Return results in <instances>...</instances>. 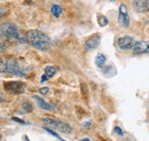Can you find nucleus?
<instances>
[{
    "mask_svg": "<svg viewBox=\"0 0 149 141\" xmlns=\"http://www.w3.org/2000/svg\"><path fill=\"white\" fill-rule=\"evenodd\" d=\"M1 101H3V95L0 94V102H1Z\"/></svg>",
    "mask_w": 149,
    "mask_h": 141,
    "instance_id": "25",
    "label": "nucleus"
},
{
    "mask_svg": "<svg viewBox=\"0 0 149 141\" xmlns=\"http://www.w3.org/2000/svg\"><path fill=\"white\" fill-rule=\"evenodd\" d=\"M26 41L40 51H48L51 47V39L47 35L38 30H30L26 32Z\"/></svg>",
    "mask_w": 149,
    "mask_h": 141,
    "instance_id": "1",
    "label": "nucleus"
},
{
    "mask_svg": "<svg viewBox=\"0 0 149 141\" xmlns=\"http://www.w3.org/2000/svg\"><path fill=\"white\" fill-rule=\"evenodd\" d=\"M80 141H90V139H86V138H85V139H81Z\"/></svg>",
    "mask_w": 149,
    "mask_h": 141,
    "instance_id": "26",
    "label": "nucleus"
},
{
    "mask_svg": "<svg viewBox=\"0 0 149 141\" xmlns=\"http://www.w3.org/2000/svg\"><path fill=\"white\" fill-rule=\"evenodd\" d=\"M92 124H91V122H85V124H84V127H86V128H88L90 126H91Z\"/></svg>",
    "mask_w": 149,
    "mask_h": 141,
    "instance_id": "23",
    "label": "nucleus"
},
{
    "mask_svg": "<svg viewBox=\"0 0 149 141\" xmlns=\"http://www.w3.org/2000/svg\"><path fill=\"white\" fill-rule=\"evenodd\" d=\"M6 89H8L10 93L19 94L24 91V84H22L19 82H9L6 84Z\"/></svg>",
    "mask_w": 149,
    "mask_h": 141,
    "instance_id": "10",
    "label": "nucleus"
},
{
    "mask_svg": "<svg viewBox=\"0 0 149 141\" xmlns=\"http://www.w3.org/2000/svg\"><path fill=\"white\" fill-rule=\"evenodd\" d=\"M44 130H45V131H47V132H48L49 134H52V135H54V137H55V138H57L58 140L64 141V140H63V139H62V138H61V137H60V135H58V134H57V133H56V132H54L53 130H51V128H48V127H44Z\"/></svg>",
    "mask_w": 149,
    "mask_h": 141,
    "instance_id": "16",
    "label": "nucleus"
},
{
    "mask_svg": "<svg viewBox=\"0 0 149 141\" xmlns=\"http://www.w3.org/2000/svg\"><path fill=\"white\" fill-rule=\"evenodd\" d=\"M47 79H48V77H47L46 75H42V76H41V82H42V83H44V82H46Z\"/></svg>",
    "mask_w": 149,
    "mask_h": 141,
    "instance_id": "22",
    "label": "nucleus"
},
{
    "mask_svg": "<svg viewBox=\"0 0 149 141\" xmlns=\"http://www.w3.org/2000/svg\"><path fill=\"white\" fill-rule=\"evenodd\" d=\"M33 100L36 101L37 106L39 107V108H41V109H44V110H53V109H54L53 105L48 103L47 101H45V100H44V99H41L40 96L35 95V96H33Z\"/></svg>",
    "mask_w": 149,
    "mask_h": 141,
    "instance_id": "11",
    "label": "nucleus"
},
{
    "mask_svg": "<svg viewBox=\"0 0 149 141\" xmlns=\"http://www.w3.org/2000/svg\"><path fill=\"white\" fill-rule=\"evenodd\" d=\"M56 71H57V69H56L55 67L48 66V67H46V68H45V75H46L48 78H51V77H53V76L55 75Z\"/></svg>",
    "mask_w": 149,
    "mask_h": 141,
    "instance_id": "13",
    "label": "nucleus"
},
{
    "mask_svg": "<svg viewBox=\"0 0 149 141\" xmlns=\"http://www.w3.org/2000/svg\"><path fill=\"white\" fill-rule=\"evenodd\" d=\"M118 23L122 28H129L130 27V16L127 13V7L122 3L119 6V13H118Z\"/></svg>",
    "mask_w": 149,
    "mask_h": 141,
    "instance_id": "5",
    "label": "nucleus"
},
{
    "mask_svg": "<svg viewBox=\"0 0 149 141\" xmlns=\"http://www.w3.org/2000/svg\"><path fill=\"white\" fill-rule=\"evenodd\" d=\"M132 52L135 55L140 54H147L149 53V40H141L136 41L132 48Z\"/></svg>",
    "mask_w": 149,
    "mask_h": 141,
    "instance_id": "7",
    "label": "nucleus"
},
{
    "mask_svg": "<svg viewBox=\"0 0 149 141\" xmlns=\"http://www.w3.org/2000/svg\"><path fill=\"white\" fill-rule=\"evenodd\" d=\"M0 72L15 76H25L23 68L15 57H0Z\"/></svg>",
    "mask_w": 149,
    "mask_h": 141,
    "instance_id": "3",
    "label": "nucleus"
},
{
    "mask_svg": "<svg viewBox=\"0 0 149 141\" xmlns=\"http://www.w3.org/2000/svg\"><path fill=\"white\" fill-rule=\"evenodd\" d=\"M100 40H101V35H99V34L92 35L90 38L86 39V41H85V48H86L87 51L95 50V48L99 46Z\"/></svg>",
    "mask_w": 149,
    "mask_h": 141,
    "instance_id": "9",
    "label": "nucleus"
},
{
    "mask_svg": "<svg viewBox=\"0 0 149 141\" xmlns=\"http://www.w3.org/2000/svg\"><path fill=\"white\" fill-rule=\"evenodd\" d=\"M113 131H115L118 135H124V132L122 131V128H120V127H115V128H113Z\"/></svg>",
    "mask_w": 149,
    "mask_h": 141,
    "instance_id": "20",
    "label": "nucleus"
},
{
    "mask_svg": "<svg viewBox=\"0 0 149 141\" xmlns=\"http://www.w3.org/2000/svg\"><path fill=\"white\" fill-rule=\"evenodd\" d=\"M135 41H134V38L130 37V36H124V37H120L117 39V45L120 50H124V51H127V50H132L133 46H134Z\"/></svg>",
    "mask_w": 149,
    "mask_h": 141,
    "instance_id": "6",
    "label": "nucleus"
},
{
    "mask_svg": "<svg viewBox=\"0 0 149 141\" xmlns=\"http://www.w3.org/2000/svg\"><path fill=\"white\" fill-rule=\"evenodd\" d=\"M39 92H40V94L46 95V94L49 92V88L48 87H41V88H39Z\"/></svg>",
    "mask_w": 149,
    "mask_h": 141,
    "instance_id": "19",
    "label": "nucleus"
},
{
    "mask_svg": "<svg viewBox=\"0 0 149 141\" xmlns=\"http://www.w3.org/2000/svg\"><path fill=\"white\" fill-rule=\"evenodd\" d=\"M132 6L135 12L143 14L149 10V0H132Z\"/></svg>",
    "mask_w": 149,
    "mask_h": 141,
    "instance_id": "8",
    "label": "nucleus"
},
{
    "mask_svg": "<svg viewBox=\"0 0 149 141\" xmlns=\"http://www.w3.org/2000/svg\"><path fill=\"white\" fill-rule=\"evenodd\" d=\"M13 119H14V121H16V122H19L21 124H25L24 122H23V121H21V119H19V118H16V117H15V118H13Z\"/></svg>",
    "mask_w": 149,
    "mask_h": 141,
    "instance_id": "24",
    "label": "nucleus"
},
{
    "mask_svg": "<svg viewBox=\"0 0 149 141\" xmlns=\"http://www.w3.org/2000/svg\"><path fill=\"white\" fill-rule=\"evenodd\" d=\"M6 13H7V7L0 5V17H2L3 15H6Z\"/></svg>",
    "mask_w": 149,
    "mask_h": 141,
    "instance_id": "18",
    "label": "nucleus"
},
{
    "mask_svg": "<svg viewBox=\"0 0 149 141\" xmlns=\"http://www.w3.org/2000/svg\"><path fill=\"white\" fill-rule=\"evenodd\" d=\"M51 12H52V14H53L55 17H58V16L62 14V8H61L58 5H53L52 8H51Z\"/></svg>",
    "mask_w": 149,
    "mask_h": 141,
    "instance_id": "14",
    "label": "nucleus"
},
{
    "mask_svg": "<svg viewBox=\"0 0 149 141\" xmlns=\"http://www.w3.org/2000/svg\"><path fill=\"white\" fill-rule=\"evenodd\" d=\"M23 109H24L26 112H30V111L32 110V107H31V105H30L29 102H24V103H23Z\"/></svg>",
    "mask_w": 149,
    "mask_h": 141,
    "instance_id": "17",
    "label": "nucleus"
},
{
    "mask_svg": "<svg viewBox=\"0 0 149 141\" xmlns=\"http://www.w3.org/2000/svg\"><path fill=\"white\" fill-rule=\"evenodd\" d=\"M110 1H116V0H110Z\"/></svg>",
    "mask_w": 149,
    "mask_h": 141,
    "instance_id": "28",
    "label": "nucleus"
},
{
    "mask_svg": "<svg viewBox=\"0 0 149 141\" xmlns=\"http://www.w3.org/2000/svg\"><path fill=\"white\" fill-rule=\"evenodd\" d=\"M97 22H99V25L100 27H106V25H108V18L106 17V16H103V15H100L99 17H97Z\"/></svg>",
    "mask_w": 149,
    "mask_h": 141,
    "instance_id": "15",
    "label": "nucleus"
},
{
    "mask_svg": "<svg viewBox=\"0 0 149 141\" xmlns=\"http://www.w3.org/2000/svg\"><path fill=\"white\" fill-rule=\"evenodd\" d=\"M0 139H1V133H0Z\"/></svg>",
    "mask_w": 149,
    "mask_h": 141,
    "instance_id": "27",
    "label": "nucleus"
},
{
    "mask_svg": "<svg viewBox=\"0 0 149 141\" xmlns=\"http://www.w3.org/2000/svg\"><path fill=\"white\" fill-rule=\"evenodd\" d=\"M106 61H107V57H106L104 54H102V53L97 54L96 57H95V64H96L99 68H102V67L104 66Z\"/></svg>",
    "mask_w": 149,
    "mask_h": 141,
    "instance_id": "12",
    "label": "nucleus"
},
{
    "mask_svg": "<svg viewBox=\"0 0 149 141\" xmlns=\"http://www.w3.org/2000/svg\"><path fill=\"white\" fill-rule=\"evenodd\" d=\"M6 47H7V46H6V44H5L3 41H1V40H0V53H1V52H3V51L6 50Z\"/></svg>",
    "mask_w": 149,
    "mask_h": 141,
    "instance_id": "21",
    "label": "nucleus"
},
{
    "mask_svg": "<svg viewBox=\"0 0 149 141\" xmlns=\"http://www.w3.org/2000/svg\"><path fill=\"white\" fill-rule=\"evenodd\" d=\"M0 35L9 40H14L16 43L26 41V37L19 31L17 25L12 22H5L0 24Z\"/></svg>",
    "mask_w": 149,
    "mask_h": 141,
    "instance_id": "2",
    "label": "nucleus"
},
{
    "mask_svg": "<svg viewBox=\"0 0 149 141\" xmlns=\"http://www.w3.org/2000/svg\"><path fill=\"white\" fill-rule=\"evenodd\" d=\"M41 122L45 124H47L48 126L53 127L58 130L60 132L62 133H65V134H70L72 132V128L69 124L64 123V122H61V121H57L55 118H48V117H45V118H41Z\"/></svg>",
    "mask_w": 149,
    "mask_h": 141,
    "instance_id": "4",
    "label": "nucleus"
}]
</instances>
